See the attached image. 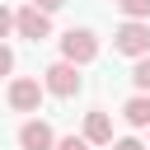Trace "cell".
Listing matches in <instances>:
<instances>
[{
	"instance_id": "cell-1",
	"label": "cell",
	"mask_w": 150,
	"mask_h": 150,
	"mask_svg": "<svg viewBox=\"0 0 150 150\" xmlns=\"http://www.w3.org/2000/svg\"><path fill=\"white\" fill-rule=\"evenodd\" d=\"M112 47L122 52V56H150V23H141V19H127L117 33H112Z\"/></svg>"
},
{
	"instance_id": "cell-2",
	"label": "cell",
	"mask_w": 150,
	"mask_h": 150,
	"mask_svg": "<svg viewBox=\"0 0 150 150\" xmlns=\"http://www.w3.org/2000/svg\"><path fill=\"white\" fill-rule=\"evenodd\" d=\"M42 75H47V80H42V84H47V94H56V98H75V94H80V84H84L75 61H56V66H47Z\"/></svg>"
},
{
	"instance_id": "cell-3",
	"label": "cell",
	"mask_w": 150,
	"mask_h": 150,
	"mask_svg": "<svg viewBox=\"0 0 150 150\" xmlns=\"http://www.w3.org/2000/svg\"><path fill=\"white\" fill-rule=\"evenodd\" d=\"M98 56V38L89 33V28H70L66 38H61V61H75V66H89Z\"/></svg>"
},
{
	"instance_id": "cell-4",
	"label": "cell",
	"mask_w": 150,
	"mask_h": 150,
	"mask_svg": "<svg viewBox=\"0 0 150 150\" xmlns=\"http://www.w3.org/2000/svg\"><path fill=\"white\" fill-rule=\"evenodd\" d=\"M42 89L47 84H38V80H28V75H19V80H9V108L14 112H38V103H42Z\"/></svg>"
},
{
	"instance_id": "cell-5",
	"label": "cell",
	"mask_w": 150,
	"mask_h": 150,
	"mask_svg": "<svg viewBox=\"0 0 150 150\" xmlns=\"http://www.w3.org/2000/svg\"><path fill=\"white\" fill-rule=\"evenodd\" d=\"M14 28H19V38H28V42L52 38V19H47V9H38V5L19 9V14H14Z\"/></svg>"
},
{
	"instance_id": "cell-6",
	"label": "cell",
	"mask_w": 150,
	"mask_h": 150,
	"mask_svg": "<svg viewBox=\"0 0 150 150\" xmlns=\"http://www.w3.org/2000/svg\"><path fill=\"white\" fill-rule=\"evenodd\" d=\"M19 145L23 150H56V136H52L47 122H23L19 127Z\"/></svg>"
},
{
	"instance_id": "cell-7",
	"label": "cell",
	"mask_w": 150,
	"mask_h": 150,
	"mask_svg": "<svg viewBox=\"0 0 150 150\" xmlns=\"http://www.w3.org/2000/svg\"><path fill=\"white\" fill-rule=\"evenodd\" d=\"M84 141H89V145H112V122H108V112L94 108V112L84 117Z\"/></svg>"
},
{
	"instance_id": "cell-8",
	"label": "cell",
	"mask_w": 150,
	"mask_h": 150,
	"mask_svg": "<svg viewBox=\"0 0 150 150\" xmlns=\"http://www.w3.org/2000/svg\"><path fill=\"white\" fill-rule=\"evenodd\" d=\"M122 117H127L131 127H150V98H145V94H136V98H127V108H122Z\"/></svg>"
},
{
	"instance_id": "cell-9",
	"label": "cell",
	"mask_w": 150,
	"mask_h": 150,
	"mask_svg": "<svg viewBox=\"0 0 150 150\" xmlns=\"http://www.w3.org/2000/svg\"><path fill=\"white\" fill-rule=\"evenodd\" d=\"M117 9H122L127 19H141V23L150 19V0H117Z\"/></svg>"
},
{
	"instance_id": "cell-10",
	"label": "cell",
	"mask_w": 150,
	"mask_h": 150,
	"mask_svg": "<svg viewBox=\"0 0 150 150\" xmlns=\"http://www.w3.org/2000/svg\"><path fill=\"white\" fill-rule=\"evenodd\" d=\"M131 84H136L141 94H150V56H141V61H136V70H131Z\"/></svg>"
},
{
	"instance_id": "cell-11",
	"label": "cell",
	"mask_w": 150,
	"mask_h": 150,
	"mask_svg": "<svg viewBox=\"0 0 150 150\" xmlns=\"http://www.w3.org/2000/svg\"><path fill=\"white\" fill-rule=\"evenodd\" d=\"M56 150H89V141L84 136H66V141H56Z\"/></svg>"
},
{
	"instance_id": "cell-12",
	"label": "cell",
	"mask_w": 150,
	"mask_h": 150,
	"mask_svg": "<svg viewBox=\"0 0 150 150\" xmlns=\"http://www.w3.org/2000/svg\"><path fill=\"white\" fill-rule=\"evenodd\" d=\"M112 150H145V145H141V141H131V136H127V141H117V145H112Z\"/></svg>"
},
{
	"instance_id": "cell-13",
	"label": "cell",
	"mask_w": 150,
	"mask_h": 150,
	"mask_svg": "<svg viewBox=\"0 0 150 150\" xmlns=\"http://www.w3.org/2000/svg\"><path fill=\"white\" fill-rule=\"evenodd\" d=\"M33 5H38V9H47V14H52V9H61V5H66V0H33Z\"/></svg>"
}]
</instances>
